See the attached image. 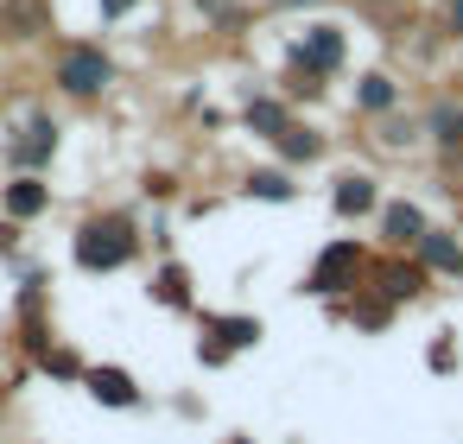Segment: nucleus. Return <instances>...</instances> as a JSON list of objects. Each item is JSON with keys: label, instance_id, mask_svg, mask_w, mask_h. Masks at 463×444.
Masks as SVG:
<instances>
[{"label": "nucleus", "instance_id": "obj_3", "mask_svg": "<svg viewBox=\"0 0 463 444\" xmlns=\"http://www.w3.org/2000/svg\"><path fill=\"white\" fill-rule=\"evenodd\" d=\"M52 90L71 96V102H96V96L115 90V58L96 39H58V52H52Z\"/></svg>", "mask_w": 463, "mask_h": 444}, {"label": "nucleus", "instance_id": "obj_25", "mask_svg": "<svg viewBox=\"0 0 463 444\" xmlns=\"http://www.w3.org/2000/svg\"><path fill=\"white\" fill-rule=\"evenodd\" d=\"M425 362H431L438 374H450V368H457V349H450V330H438V343H431V355H425Z\"/></svg>", "mask_w": 463, "mask_h": 444}, {"label": "nucleus", "instance_id": "obj_11", "mask_svg": "<svg viewBox=\"0 0 463 444\" xmlns=\"http://www.w3.org/2000/svg\"><path fill=\"white\" fill-rule=\"evenodd\" d=\"M330 210H336L343 222H368V216L381 210V178H374V172H336V178H330Z\"/></svg>", "mask_w": 463, "mask_h": 444}, {"label": "nucleus", "instance_id": "obj_6", "mask_svg": "<svg viewBox=\"0 0 463 444\" xmlns=\"http://www.w3.org/2000/svg\"><path fill=\"white\" fill-rule=\"evenodd\" d=\"M362 286L368 292H381L393 311H406V305H419L425 292H431V273L419 267V254H368V273H362Z\"/></svg>", "mask_w": 463, "mask_h": 444}, {"label": "nucleus", "instance_id": "obj_28", "mask_svg": "<svg viewBox=\"0 0 463 444\" xmlns=\"http://www.w3.org/2000/svg\"><path fill=\"white\" fill-rule=\"evenodd\" d=\"M279 7H317V0H279Z\"/></svg>", "mask_w": 463, "mask_h": 444}, {"label": "nucleus", "instance_id": "obj_10", "mask_svg": "<svg viewBox=\"0 0 463 444\" xmlns=\"http://www.w3.org/2000/svg\"><path fill=\"white\" fill-rule=\"evenodd\" d=\"M419 134H425V146H431L444 165H457V159H463V102H457V96H431L425 115H419Z\"/></svg>", "mask_w": 463, "mask_h": 444}, {"label": "nucleus", "instance_id": "obj_27", "mask_svg": "<svg viewBox=\"0 0 463 444\" xmlns=\"http://www.w3.org/2000/svg\"><path fill=\"white\" fill-rule=\"evenodd\" d=\"M96 7H102V20H128V14L140 7V0H96Z\"/></svg>", "mask_w": 463, "mask_h": 444}, {"label": "nucleus", "instance_id": "obj_29", "mask_svg": "<svg viewBox=\"0 0 463 444\" xmlns=\"http://www.w3.org/2000/svg\"><path fill=\"white\" fill-rule=\"evenodd\" d=\"M229 444H254V438H229Z\"/></svg>", "mask_w": 463, "mask_h": 444}, {"label": "nucleus", "instance_id": "obj_22", "mask_svg": "<svg viewBox=\"0 0 463 444\" xmlns=\"http://www.w3.org/2000/svg\"><path fill=\"white\" fill-rule=\"evenodd\" d=\"M374 140H381V146H393V153H406V146H412V140H425V134H419V121L381 115V134H374Z\"/></svg>", "mask_w": 463, "mask_h": 444}, {"label": "nucleus", "instance_id": "obj_16", "mask_svg": "<svg viewBox=\"0 0 463 444\" xmlns=\"http://www.w3.org/2000/svg\"><path fill=\"white\" fill-rule=\"evenodd\" d=\"M330 311H336V317H349V324H355L362 336H381V330H387V324L400 317V311H393V305H387L381 292H368V286H355V292H349L343 305H330Z\"/></svg>", "mask_w": 463, "mask_h": 444}, {"label": "nucleus", "instance_id": "obj_21", "mask_svg": "<svg viewBox=\"0 0 463 444\" xmlns=\"http://www.w3.org/2000/svg\"><path fill=\"white\" fill-rule=\"evenodd\" d=\"M33 368H39V374H52V381H64V387H77L90 362H83V355H77L71 343H45V349L33 355Z\"/></svg>", "mask_w": 463, "mask_h": 444}, {"label": "nucleus", "instance_id": "obj_14", "mask_svg": "<svg viewBox=\"0 0 463 444\" xmlns=\"http://www.w3.org/2000/svg\"><path fill=\"white\" fill-rule=\"evenodd\" d=\"M146 298L159 305V311H197V292H191V267L172 254V260H159L153 267V279H146Z\"/></svg>", "mask_w": 463, "mask_h": 444}, {"label": "nucleus", "instance_id": "obj_19", "mask_svg": "<svg viewBox=\"0 0 463 444\" xmlns=\"http://www.w3.org/2000/svg\"><path fill=\"white\" fill-rule=\"evenodd\" d=\"M400 96H406V90H400L387 71H362V77H355V115H368V121L393 115V109H400Z\"/></svg>", "mask_w": 463, "mask_h": 444}, {"label": "nucleus", "instance_id": "obj_8", "mask_svg": "<svg viewBox=\"0 0 463 444\" xmlns=\"http://www.w3.org/2000/svg\"><path fill=\"white\" fill-rule=\"evenodd\" d=\"M425 229H431V216H425L412 197H381V210H374V235H381L387 254H412Z\"/></svg>", "mask_w": 463, "mask_h": 444}, {"label": "nucleus", "instance_id": "obj_12", "mask_svg": "<svg viewBox=\"0 0 463 444\" xmlns=\"http://www.w3.org/2000/svg\"><path fill=\"white\" fill-rule=\"evenodd\" d=\"M45 210H52V184H45V172H14L7 184H0V216H14L20 229L39 222Z\"/></svg>", "mask_w": 463, "mask_h": 444}, {"label": "nucleus", "instance_id": "obj_5", "mask_svg": "<svg viewBox=\"0 0 463 444\" xmlns=\"http://www.w3.org/2000/svg\"><path fill=\"white\" fill-rule=\"evenodd\" d=\"M267 324L254 311H203V336H197V362L203 368H229L241 349H260Z\"/></svg>", "mask_w": 463, "mask_h": 444}, {"label": "nucleus", "instance_id": "obj_18", "mask_svg": "<svg viewBox=\"0 0 463 444\" xmlns=\"http://www.w3.org/2000/svg\"><path fill=\"white\" fill-rule=\"evenodd\" d=\"M241 197H254V203H292L298 197V172L292 165H254V172H241Z\"/></svg>", "mask_w": 463, "mask_h": 444}, {"label": "nucleus", "instance_id": "obj_24", "mask_svg": "<svg viewBox=\"0 0 463 444\" xmlns=\"http://www.w3.org/2000/svg\"><path fill=\"white\" fill-rule=\"evenodd\" d=\"M438 26H444V39L463 45V0H444V7H438Z\"/></svg>", "mask_w": 463, "mask_h": 444}, {"label": "nucleus", "instance_id": "obj_4", "mask_svg": "<svg viewBox=\"0 0 463 444\" xmlns=\"http://www.w3.org/2000/svg\"><path fill=\"white\" fill-rule=\"evenodd\" d=\"M362 273H368V248H362L355 235H330V241L311 254V267H305V292L324 298V305H343V298L362 286Z\"/></svg>", "mask_w": 463, "mask_h": 444}, {"label": "nucleus", "instance_id": "obj_9", "mask_svg": "<svg viewBox=\"0 0 463 444\" xmlns=\"http://www.w3.org/2000/svg\"><path fill=\"white\" fill-rule=\"evenodd\" d=\"M77 387H83L96 406H109V412H134V406H146V387H140L121 362H90Z\"/></svg>", "mask_w": 463, "mask_h": 444}, {"label": "nucleus", "instance_id": "obj_17", "mask_svg": "<svg viewBox=\"0 0 463 444\" xmlns=\"http://www.w3.org/2000/svg\"><path fill=\"white\" fill-rule=\"evenodd\" d=\"M241 128H248L254 140H273V134H286V128H292V102L260 90V96H248V102H241Z\"/></svg>", "mask_w": 463, "mask_h": 444}, {"label": "nucleus", "instance_id": "obj_15", "mask_svg": "<svg viewBox=\"0 0 463 444\" xmlns=\"http://www.w3.org/2000/svg\"><path fill=\"white\" fill-rule=\"evenodd\" d=\"M267 146H273V159H279V165H292V172H298V165H317V159L330 153V140H324L311 121H298V115H292V128H286V134H273Z\"/></svg>", "mask_w": 463, "mask_h": 444}, {"label": "nucleus", "instance_id": "obj_13", "mask_svg": "<svg viewBox=\"0 0 463 444\" xmlns=\"http://www.w3.org/2000/svg\"><path fill=\"white\" fill-rule=\"evenodd\" d=\"M412 254H419V267H425L431 279H463V235H457V229H438V222H431Z\"/></svg>", "mask_w": 463, "mask_h": 444}, {"label": "nucleus", "instance_id": "obj_23", "mask_svg": "<svg viewBox=\"0 0 463 444\" xmlns=\"http://www.w3.org/2000/svg\"><path fill=\"white\" fill-rule=\"evenodd\" d=\"M197 14H203L210 26H235V20H241V0H197Z\"/></svg>", "mask_w": 463, "mask_h": 444}, {"label": "nucleus", "instance_id": "obj_1", "mask_svg": "<svg viewBox=\"0 0 463 444\" xmlns=\"http://www.w3.org/2000/svg\"><path fill=\"white\" fill-rule=\"evenodd\" d=\"M343 64H349V33L330 26V20H311L286 52V96L317 102L330 90V77H343Z\"/></svg>", "mask_w": 463, "mask_h": 444}, {"label": "nucleus", "instance_id": "obj_7", "mask_svg": "<svg viewBox=\"0 0 463 444\" xmlns=\"http://www.w3.org/2000/svg\"><path fill=\"white\" fill-rule=\"evenodd\" d=\"M58 146H64V128H58V115H26L14 134H7V165L14 172H52V159H58Z\"/></svg>", "mask_w": 463, "mask_h": 444}, {"label": "nucleus", "instance_id": "obj_20", "mask_svg": "<svg viewBox=\"0 0 463 444\" xmlns=\"http://www.w3.org/2000/svg\"><path fill=\"white\" fill-rule=\"evenodd\" d=\"M0 26H7V39H45L52 33V7L45 0H0Z\"/></svg>", "mask_w": 463, "mask_h": 444}, {"label": "nucleus", "instance_id": "obj_26", "mask_svg": "<svg viewBox=\"0 0 463 444\" xmlns=\"http://www.w3.org/2000/svg\"><path fill=\"white\" fill-rule=\"evenodd\" d=\"M14 248H20V222H14V216H0V260H7Z\"/></svg>", "mask_w": 463, "mask_h": 444}, {"label": "nucleus", "instance_id": "obj_2", "mask_svg": "<svg viewBox=\"0 0 463 444\" xmlns=\"http://www.w3.org/2000/svg\"><path fill=\"white\" fill-rule=\"evenodd\" d=\"M140 248H146V235L128 210H96L71 229V260L83 273H121V267L140 260Z\"/></svg>", "mask_w": 463, "mask_h": 444}]
</instances>
